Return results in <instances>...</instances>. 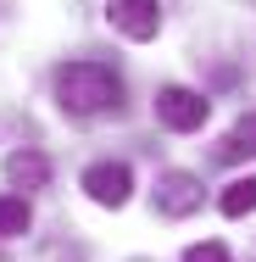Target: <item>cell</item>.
Masks as SVG:
<instances>
[{
  "instance_id": "cell-6",
  "label": "cell",
  "mask_w": 256,
  "mask_h": 262,
  "mask_svg": "<svg viewBox=\"0 0 256 262\" xmlns=\"http://www.w3.org/2000/svg\"><path fill=\"white\" fill-rule=\"evenodd\" d=\"M6 179H11V190H17V195L45 190V184H51V157H39V151H17V157L6 162Z\"/></svg>"
},
{
  "instance_id": "cell-9",
  "label": "cell",
  "mask_w": 256,
  "mask_h": 262,
  "mask_svg": "<svg viewBox=\"0 0 256 262\" xmlns=\"http://www.w3.org/2000/svg\"><path fill=\"white\" fill-rule=\"evenodd\" d=\"M217 207H223V217H245V212H256V173L234 179V184L217 195Z\"/></svg>"
},
{
  "instance_id": "cell-5",
  "label": "cell",
  "mask_w": 256,
  "mask_h": 262,
  "mask_svg": "<svg viewBox=\"0 0 256 262\" xmlns=\"http://www.w3.org/2000/svg\"><path fill=\"white\" fill-rule=\"evenodd\" d=\"M201 207V179L195 173H161L156 179V212L161 217H190V212Z\"/></svg>"
},
{
  "instance_id": "cell-3",
  "label": "cell",
  "mask_w": 256,
  "mask_h": 262,
  "mask_svg": "<svg viewBox=\"0 0 256 262\" xmlns=\"http://www.w3.org/2000/svg\"><path fill=\"white\" fill-rule=\"evenodd\" d=\"M106 23H111L123 39L145 45V39L161 34V0H106Z\"/></svg>"
},
{
  "instance_id": "cell-8",
  "label": "cell",
  "mask_w": 256,
  "mask_h": 262,
  "mask_svg": "<svg viewBox=\"0 0 256 262\" xmlns=\"http://www.w3.org/2000/svg\"><path fill=\"white\" fill-rule=\"evenodd\" d=\"M217 157H223V162H245V157H256V112H251V117H240V123L228 128V140L217 145Z\"/></svg>"
},
{
  "instance_id": "cell-7",
  "label": "cell",
  "mask_w": 256,
  "mask_h": 262,
  "mask_svg": "<svg viewBox=\"0 0 256 262\" xmlns=\"http://www.w3.org/2000/svg\"><path fill=\"white\" fill-rule=\"evenodd\" d=\"M34 229V207L28 195H0V240H17Z\"/></svg>"
},
{
  "instance_id": "cell-10",
  "label": "cell",
  "mask_w": 256,
  "mask_h": 262,
  "mask_svg": "<svg viewBox=\"0 0 256 262\" xmlns=\"http://www.w3.org/2000/svg\"><path fill=\"white\" fill-rule=\"evenodd\" d=\"M184 262H228V251H223L217 240H201V246H190V251H184Z\"/></svg>"
},
{
  "instance_id": "cell-2",
  "label": "cell",
  "mask_w": 256,
  "mask_h": 262,
  "mask_svg": "<svg viewBox=\"0 0 256 262\" xmlns=\"http://www.w3.org/2000/svg\"><path fill=\"white\" fill-rule=\"evenodd\" d=\"M156 117H161V128H173V134H195L206 117H212V101H206L201 90L167 84V90H156Z\"/></svg>"
},
{
  "instance_id": "cell-1",
  "label": "cell",
  "mask_w": 256,
  "mask_h": 262,
  "mask_svg": "<svg viewBox=\"0 0 256 262\" xmlns=\"http://www.w3.org/2000/svg\"><path fill=\"white\" fill-rule=\"evenodd\" d=\"M123 101V78L106 61H67L56 73V106L67 117H101Z\"/></svg>"
},
{
  "instance_id": "cell-4",
  "label": "cell",
  "mask_w": 256,
  "mask_h": 262,
  "mask_svg": "<svg viewBox=\"0 0 256 262\" xmlns=\"http://www.w3.org/2000/svg\"><path fill=\"white\" fill-rule=\"evenodd\" d=\"M84 190L95 207H128L134 173H128V162H95V167H84Z\"/></svg>"
}]
</instances>
